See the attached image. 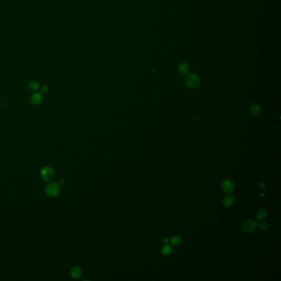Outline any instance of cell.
Returning a JSON list of instances; mask_svg holds the SVG:
<instances>
[{"mask_svg":"<svg viewBox=\"0 0 281 281\" xmlns=\"http://www.w3.org/2000/svg\"><path fill=\"white\" fill-rule=\"evenodd\" d=\"M250 111L253 115L258 116L261 113V108L258 104H254L250 106Z\"/></svg>","mask_w":281,"mask_h":281,"instance_id":"cell-9","label":"cell"},{"mask_svg":"<svg viewBox=\"0 0 281 281\" xmlns=\"http://www.w3.org/2000/svg\"><path fill=\"white\" fill-rule=\"evenodd\" d=\"M257 222L255 221L249 219L246 221L244 223L242 227V230L244 232H252L253 231L256 230L257 227Z\"/></svg>","mask_w":281,"mask_h":281,"instance_id":"cell-4","label":"cell"},{"mask_svg":"<svg viewBox=\"0 0 281 281\" xmlns=\"http://www.w3.org/2000/svg\"><path fill=\"white\" fill-rule=\"evenodd\" d=\"M64 180H61L59 182V185H64Z\"/></svg>","mask_w":281,"mask_h":281,"instance_id":"cell-16","label":"cell"},{"mask_svg":"<svg viewBox=\"0 0 281 281\" xmlns=\"http://www.w3.org/2000/svg\"><path fill=\"white\" fill-rule=\"evenodd\" d=\"M178 69H179V71H180L182 74L187 73L189 71V70H190L188 65L185 63H181L180 65H179Z\"/></svg>","mask_w":281,"mask_h":281,"instance_id":"cell-11","label":"cell"},{"mask_svg":"<svg viewBox=\"0 0 281 281\" xmlns=\"http://www.w3.org/2000/svg\"><path fill=\"white\" fill-rule=\"evenodd\" d=\"M235 201V197L233 195H230L226 197L223 200L222 204L225 208H228L234 203Z\"/></svg>","mask_w":281,"mask_h":281,"instance_id":"cell-6","label":"cell"},{"mask_svg":"<svg viewBox=\"0 0 281 281\" xmlns=\"http://www.w3.org/2000/svg\"><path fill=\"white\" fill-rule=\"evenodd\" d=\"M54 173L52 168L49 166L44 168L41 171V176L46 181H51L54 178Z\"/></svg>","mask_w":281,"mask_h":281,"instance_id":"cell-3","label":"cell"},{"mask_svg":"<svg viewBox=\"0 0 281 281\" xmlns=\"http://www.w3.org/2000/svg\"><path fill=\"white\" fill-rule=\"evenodd\" d=\"M42 99V97L41 94L40 93H36L35 94V95L32 98V100H33V103H40Z\"/></svg>","mask_w":281,"mask_h":281,"instance_id":"cell-13","label":"cell"},{"mask_svg":"<svg viewBox=\"0 0 281 281\" xmlns=\"http://www.w3.org/2000/svg\"><path fill=\"white\" fill-rule=\"evenodd\" d=\"M60 190L59 185L56 183H50L46 186L45 192L46 195L50 197H55L58 195Z\"/></svg>","mask_w":281,"mask_h":281,"instance_id":"cell-1","label":"cell"},{"mask_svg":"<svg viewBox=\"0 0 281 281\" xmlns=\"http://www.w3.org/2000/svg\"><path fill=\"white\" fill-rule=\"evenodd\" d=\"M161 254L164 256H168L173 252V248L169 245H166L162 248L161 250Z\"/></svg>","mask_w":281,"mask_h":281,"instance_id":"cell-10","label":"cell"},{"mask_svg":"<svg viewBox=\"0 0 281 281\" xmlns=\"http://www.w3.org/2000/svg\"><path fill=\"white\" fill-rule=\"evenodd\" d=\"M259 186H260L261 187H262V188H265V185H264V184H263V183H260Z\"/></svg>","mask_w":281,"mask_h":281,"instance_id":"cell-17","label":"cell"},{"mask_svg":"<svg viewBox=\"0 0 281 281\" xmlns=\"http://www.w3.org/2000/svg\"><path fill=\"white\" fill-rule=\"evenodd\" d=\"M169 242V240L168 238H164L163 239V242L165 244L168 243Z\"/></svg>","mask_w":281,"mask_h":281,"instance_id":"cell-15","label":"cell"},{"mask_svg":"<svg viewBox=\"0 0 281 281\" xmlns=\"http://www.w3.org/2000/svg\"><path fill=\"white\" fill-rule=\"evenodd\" d=\"M259 228L261 231H266L268 228V225L266 222H261L259 225Z\"/></svg>","mask_w":281,"mask_h":281,"instance_id":"cell-14","label":"cell"},{"mask_svg":"<svg viewBox=\"0 0 281 281\" xmlns=\"http://www.w3.org/2000/svg\"><path fill=\"white\" fill-rule=\"evenodd\" d=\"M182 239L179 236H174L171 240V243L173 245H178L180 244Z\"/></svg>","mask_w":281,"mask_h":281,"instance_id":"cell-12","label":"cell"},{"mask_svg":"<svg viewBox=\"0 0 281 281\" xmlns=\"http://www.w3.org/2000/svg\"><path fill=\"white\" fill-rule=\"evenodd\" d=\"M267 216V211L265 209H260L259 210L257 213V217L258 220L260 221H262L263 220L265 219Z\"/></svg>","mask_w":281,"mask_h":281,"instance_id":"cell-8","label":"cell"},{"mask_svg":"<svg viewBox=\"0 0 281 281\" xmlns=\"http://www.w3.org/2000/svg\"><path fill=\"white\" fill-rule=\"evenodd\" d=\"M70 273L72 277L75 278V279H78V278H80L82 275V270L80 267L75 266L71 268Z\"/></svg>","mask_w":281,"mask_h":281,"instance_id":"cell-7","label":"cell"},{"mask_svg":"<svg viewBox=\"0 0 281 281\" xmlns=\"http://www.w3.org/2000/svg\"><path fill=\"white\" fill-rule=\"evenodd\" d=\"M185 82L189 87L196 88L199 85L200 78L196 74H190L186 78Z\"/></svg>","mask_w":281,"mask_h":281,"instance_id":"cell-2","label":"cell"},{"mask_svg":"<svg viewBox=\"0 0 281 281\" xmlns=\"http://www.w3.org/2000/svg\"><path fill=\"white\" fill-rule=\"evenodd\" d=\"M222 188L223 191L226 193H231L235 190V185L232 181L226 180L222 182Z\"/></svg>","mask_w":281,"mask_h":281,"instance_id":"cell-5","label":"cell"}]
</instances>
